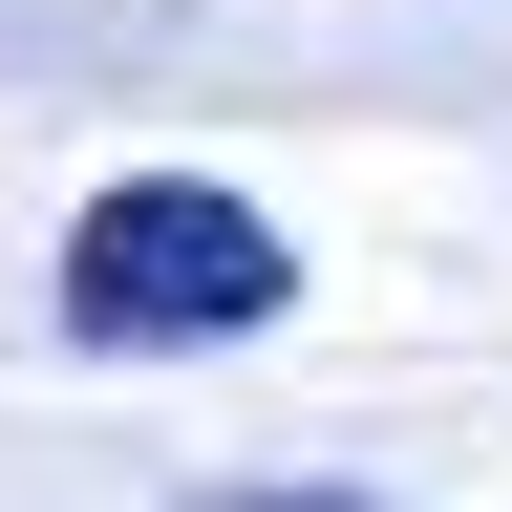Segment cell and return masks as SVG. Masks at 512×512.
Masks as SVG:
<instances>
[{"mask_svg":"<svg viewBox=\"0 0 512 512\" xmlns=\"http://www.w3.org/2000/svg\"><path fill=\"white\" fill-rule=\"evenodd\" d=\"M192 512H363V491H192Z\"/></svg>","mask_w":512,"mask_h":512,"instance_id":"7a4b0ae2","label":"cell"},{"mask_svg":"<svg viewBox=\"0 0 512 512\" xmlns=\"http://www.w3.org/2000/svg\"><path fill=\"white\" fill-rule=\"evenodd\" d=\"M278 299H299V235L256 214V192H214V171H128V192H86V235H64V342H107V363L256 342Z\"/></svg>","mask_w":512,"mask_h":512,"instance_id":"6da1fadb","label":"cell"}]
</instances>
